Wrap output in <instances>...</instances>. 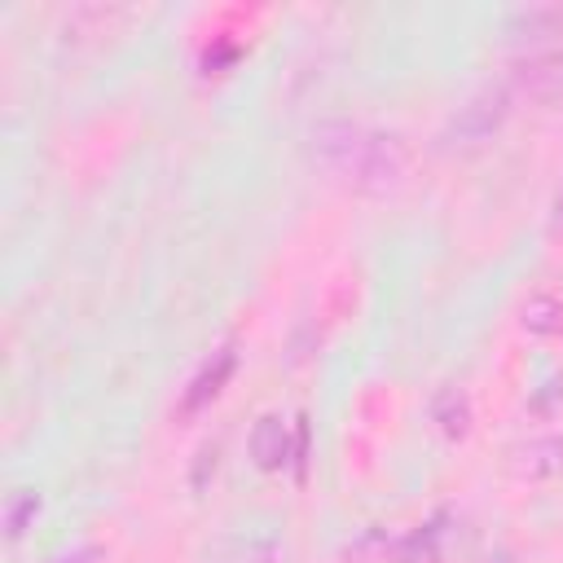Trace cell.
<instances>
[{"instance_id": "obj_1", "label": "cell", "mask_w": 563, "mask_h": 563, "mask_svg": "<svg viewBox=\"0 0 563 563\" xmlns=\"http://www.w3.org/2000/svg\"><path fill=\"white\" fill-rule=\"evenodd\" d=\"M312 158L334 180H343L347 189H356L365 198L391 194L409 172V145L400 132L361 128L347 119H330V123L312 128Z\"/></svg>"}, {"instance_id": "obj_2", "label": "cell", "mask_w": 563, "mask_h": 563, "mask_svg": "<svg viewBox=\"0 0 563 563\" xmlns=\"http://www.w3.org/2000/svg\"><path fill=\"white\" fill-rule=\"evenodd\" d=\"M506 110H510V97L506 88H479L466 97V106H457V114L449 119L444 128V145L449 150H479L484 141L497 136V128L506 123Z\"/></svg>"}, {"instance_id": "obj_3", "label": "cell", "mask_w": 563, "mask_h": 563, "mask_svg": "<svg viewBox=\"0 0 563 563\" xmlns=\"http://www.w3.org/2000/svg\"><path fill=\"white\" fill-rule=\"evenodd\" d=\"M506 471L515 479H554L563 475V435H537V440H523L506 453Z\"/></svg>"}, {"instance_id": "obj_4", "label": "cell", "mask_w": 563, "mask_h": 563, "mask_svg": "<svg viewBox=\"0 0 563 563\" xmlns=\"http://www.w3.org/2000/svg\"><path fill=\"white\" fill-rule=\"evenodd\" d=\"M515 88L541 106H563V53H541L515 66Z\"/></svg>"}, {"instance_id": "obj_5", "label": "cell", "mask_w": 563, "mask_h": 563, "mask_svg": "<svg viewBox=\"0 0 563 563\" xmlns=\"http://www.w3.org/2000/svg\"><path fill=\"white\" fill-rule=\"evenodd\" d=\"M233 369H238V352H233V347H220V352L189 378V387H185V396H180V413L189 418V413L207 409V405L224 391V383L233 378Z\"/></svg>"}, {"instance_id": "obj_6", "label": "cell", "mask_w": 563, "mask_h": 563, "mask_svg": "<svg viewBox=\"0 0 563 563\" xmlns=\"http://www.w3.org/2000/svg\"><path fill=\"white\" fill-rule=\"evenodd\" d=\"M251 457H255L260 471H282L290 462V431L277 413H264L251 427Z\"/></svg>"}, {"instance_id": "obj_7", "label": "cell", "mask_w": 563, "mask_h": 563, "mask_svg": "<svg viewBox=\"0 0 563 563\" xmlns=\"http://www.w3.org/2000/svg\"><path fill=\"white\" fill-rule=\"evenodd\" d=\"M506 35L515 44H537V40H554L563 35V9L559 4H528V9H515L506 18Z\"/></svg>"}, {"instance_id": "obj_8", "label": "cell", "mask_w": 563, "mask_h": 563, "mask_svg": "<svg viewBox=\"0 0 563 563\" xmlns=\"http://www.w3.org/2000/svg\"><path fill=\"white\" fill-rule=\"evenodd\" d=\"M431 418L440 422V431L449 435V440H462L466 431H471V396L462 391V387H440L435 391V400H431Z\"/></svg>"}, {"instance_id": "obj_9", "label": "cell", "mask_w": 563, "mask_h": 563, "mask_svg": "<svg viewBox=\"0 0 563 563\" xmlns=\"http://www.w3.org/2000/svg\"><path fill=\"white\" fill-rule=\"evenodd\" d=\"M391 563H440V523H418L405 537H391Z\"/></svg>"}, {"instance_id": "obj_10", "label": "cell", "mask_w": 563, "mask_h": 563, "mask_svg": "<svg viewBox=\"0 0 563 563\" xmlns=\"http://www.w3.org/2000/svg\"><path fill=\"white\" fill-rule=\"evenodd\" d=\"M523 330L528 334H559L563 330V303L554 295H532L523 303Z\"/></svg>"}, {"instance_id": "obj_11", "label": "cell", "mask_w": 563, "mask_h": 563, "mask_svg": "<svg viewBox=\"0 0 563 563\" xmlns=\"http://www.w3.org/2000/svg\"><path fill=\"white\" fill-rule=\"evenodd\" d=\"M35 510H40V493H35V488H18V493L4 501V537L18 541V537L26 532V523L35 519Z\"/></svg>"}, {"instance_id": "obj_12", "label": "cell", "mask_w": 563, "mask_h": 563, "mask_svg": "<svg viewBox=\"0 0 563 563\" xmlns=\"http://www.w3.org/2000/svg\"><path fill=\"white\" fill-rule=\"evenodd\" d=\"M343 563H391V537H387L383 528L361 532V537L343 550Z\"/></svg>"}, {"instance_id": "obj_13", "label": "cell", "mask_w": 563, "mask_h": 563, "mask_svg": "<svg viewBox=\"0 0 563 563\" xmlns=\"http://www.w3.org/2000/svg\"><path fill=\"white\" fill-rule=\"evenodd\" d=\"M57 563H101V550H97V545H84V550H75V554H62Z\"/></svg>"}, {"instance_id": "obj_14", "label": "cell", "mask_w": 563, "mask_h": 563, "mask_svg": "<svg viewBox=\"0 0 563 563\" xmlns=\"http://www.w3.org/2000/svg\"><path fill=\"white\" fill-rule=\"evenodd\" d=\"M554 207H559V220H563V185H559V202Z\"/></svg>"}]
</instances>
